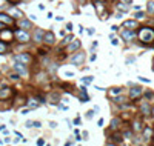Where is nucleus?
<instances>
[{
  "mask_svg": "<svg viewBox=\"0 0 154 146\" xmlns=\"http://www.w3.org/2000/svg\"><path fill=\"white\" fill-rule=\"evenodd\" d=\"M8 2H13V3H19L20 0H8Z\"/></svg>",
  "mask_w": 154,
  "mask_h": 146,
  "instance_id": "nucleus-45",
  "label": "nucleus"
},
{
  "mask_svg": "<svg viewBox=\"0 0 154 146\" xmlns=\"http://www.w3.org/2000/svg\"><path fill=\"white\" fill-rule=\"evenodd\" d=\"M117 8L120 9V11H128L130 9V3H125V2H122V0H120V2H117Z\"/></svg>",
  "mask_w": 154,
  "mask_h": 146,
  "instance_id": "nucleus-16",
  "label": "nucleus"
},
{
  "mask_svg": "<svg viewBox=\"0 0 154 146\" xmlns=\"http://www.w3.org/2000/svg\"><path fill=\"white\" fill-rule=\"evenodd\" d=\"M29 108H31V109H32V108H37V106H39V103H36V100H29Z\"/></svg>",
  "mask_w": 154,
  "mask_h": 146,
  "instance_id": "nucleus-29",
  "label": "nucleus"
},
{
  "mask_svg": "<svg viewBox=\"0 0 154 146\" xmlns=\"http://www.w3.org/2000/svg\"><path fill=\"white\" fill-rule=\"evenodd\" d=\"M142 95V88H133L130 91V99H137Z\"/></svg>",
  "mask_w": 154,
  "mask_h": 146,
  "instance_id": "nucleus-11",
  "label": "nucleus"
},
{
  "mask_svg": "<svg viewBox=\"0 0 154 146\" xmlns=\"http://www.w3.org/2000/svg\"><path fill=\"white\" fill-rule=\"evenodd\" d=\"M32 128H40V122H32Z\"/></svg>",
  "mask_w": 154,
  "mask_h": 146,
  "instance_id": "nucleus-35",
  "label": "nucleus"
},
{
  "mask_svg": "<svg viewBox=\"0 0 154 146\" xmlns=\"http://www.w3.org/2000/svg\"><path fill=\"white\" fill-rule=\"evenodd\" d=\"M122 2H125V3H131V0H122Z\"/></svg>",
  "mask_w": 154,
  "mask_h": 146,
  "instance_id": "nucleus-47",
  "label": "nucleus"
},
{
  "mask_svg": "<svg viewBox=\"0 0 154 146\" xmlns=\"http://www.w3.org/2000/svg\"><path fill=\"white\" fill-rule=\"evenodd\" d=\"M26 126H28V128H32V122H31V120L26 122Z\"/></svg>",
  "mask_w": 154,
  "mask_h": 146,
  "instance_id": "nucleus-40",
  "label": "nucleus"
},
{
  "mask_svg": "<svg viewBox=\"0 0 154 146\" xmlns=\"http://www.w3.org/2000/svg\"><path fill=\"white\" fill-rule=\"evenodd\" d=\"M123 28H126V29H136L139 28V23L136 20H126V22H123Z\"/></svg>",
  "mask_w": 154,
  "mask_h": 146,
  "instance_id": "nucleus-8",
  "label": "nucleus"
},
{
  "mask_svg": "<svg viewBox=\"0 0 154 146\" xmlns=\"http://www.w3.org/2000/svg\"><path fill=\"white\" fill-rule=\"evenodd\" d=\"M11 16L16 17V18H20L22 16H23V12H22V11H19L17 8H13V9H11Z\"/></svg>",
  "mask_w": 154,
  "mask_h": 146,
  "instance_id": "nucleus-21",
  "label": "nucleus"
},
{
  "mask_svg": "<svg viewBox=\"0 0 154 146\" xmlns=\"http://www.w3.org/2000/svg\"><path fill=\"white\" fill-rule=\"evenodd\" d=\"M85 60V54L83 52H77L76 55H74L73 59H71V62H73V65H82Z\"/></svg>",
  "mask_w": 154,
  "mask_h": 146,
  "instance_id": "nucleus-6",
  "label": "nucleus"
},
{
  "mask_svg": "<svg viewBox=\"0 0 154 146\" xmlns=\"http://www.w3.org/2000/svg\"><path fill=\"white\" fill-rule=\"evenodd\" d=\"M11 80H17V78H19V76H17V74H11Z\"/></svg>",
  "mask_w": 154,
  "mask_h": 146,
  "instance_id": "nucleus-36",
  "label": "nucleus"
},
{
  "mask_svg": "<svg viewBox=\"0 0 154 146\" xmlns=\"http://www.w3.org/2000/svg\"><path fill=\"white\" fill-rule=\"evenodd\" d=\"M80 100H82V103H85V102H88V100H89V97L86 95V88H85V86H82V88H80Z\"/></svg>",
  "mask_w": 154,
  "mask_h": 146,
  "instance_id": "nucleus-14",
  "label": "nucleus"
},
{
  "mask_svg": "<svg viewBox=\"0 0 154 146\" xmlns=\"http://www.w3.org/2000/svg\"><path fill=\"white\" fill-rule=\"evenodd\" d=\"M97 125H99V126H102V125H103V118H100V120L97 122Z\"/></svg>",
  "mask_w": 154,
  "mask_h": 146,
  "instance_id": "nucleus-44",
  "label": "nucleus"
},
{
  "mask_svg": "<svg viewBox=\"0 0 154 146\" xmlns=\"http://www.w3.org/2000/svg\"><path fill=\"white\" fill-rule=\"evenodd\" d=\"M100 2H103V0H100Z\"/></svg>",
  "mask_w": 154,
  "mask_h": 146,
  "instance_id": "nucleus-50",
  "label": "nucleus"
},
{
  "mask_svg": "<svg viewBox=\"0 0 154 146\" xmlns=\"http://www.w3.org/2000/svg\"><path fill=\"white\" fill-rule=\"evenodd\" d=\"M19 26H20V28L28 29V28H31V22H29V20H25V18H22V20L19 22Z\"/></svg>",
  "mask_w": 154,
  "mask_h": 146,
  "instance_id": "nucleus-19",
  "label": "nucleus"
},
{
  "mask_svg": "<svg viewBox=\"0 0 154 146\" xmlns=\"http://www.w3.org/2000/svg\"><path fill=\"white\" fill-rule=\"evenodd\" d=\"M77 48H80V42H79V40H74V42L68 46V51H69V52H71V51H76Z\"/></svg>",
  "mask_w": 154,
  "mask_h": 146,
  "instance_id": "nucleus-20",
  "label": "nucleus"
},
{
  "mask_svg": "<svg viewBox=\"0 0 154 146\" xmlns=\"http://www.w3.org/2000/svg\"><path fill=\"white\" fill-rule=\"evenodd\" d=\"M14 60H16V62H20V63H29L32 59H31V55H29V54H19V55H16V57H14Z\"/></svg>",
  "mask_w": 154,
  "mask_h": 146,
  "instance_id": "nucleus-5",
  "label": "nucleus"
},
{
  "mask_svg": "<svg viewBox=\"0 0 154 146\" xmlns=\"http://www.w3.org/2000/svg\"><path fill=\"white\" fill-rule=\"evenodd\" d=\"M43 34H45V31H42V29L36 31V32H34V40H36V42H40V40H43Z\"/></svg>",
  "mask_w": 154,
  "mask_h": 146,
  "instance_id": "nucleus-18",
  "label": "nucleus"
},
{
  "mask_svg": "<svg viewBox=\"0 0 154 146\" xmlns=\"http://www.w3.org/2000/svg\"><path fill=\"white\" fill-rule=\"evenodd\" d=\"M119 125H120L119 118H112V120H111V129L112 131H117L119 129Z\"/></svg>",
  "mask_w": 154,
  "mask_h": 146,
  "instance_id": "nucleus-22",
  "label": "nucleus"
},
{
  "mask_svg": "<svg viewBox=\"0 0 154 146\" xmlns=\"http://www.w3.org/2000/svg\"><path fill=\"white\" fill-rule=\"evenodd\" d=\"M37 145H45V140H42V138H39V140H37Z\"/></svg>",
  "mask_w": 154,
  "mask_h": 146,
  "instance_id": "nucleus-38",
  "label": "nucleus"
},
{
  "mask_svg": "<svg viewBox=\"0 0 154 146\" xmlns=\"http://www.w3.org/2000/svg\"><path fill=\"white\" fill-rule=\"evenodd\" d=\"M14 37H16L20 43L29 42V34L26 31H23V29H16V31H14Z\"/></svg>",
  "mask_w": 154,
  "mask_h": 146,
  "instance_id": "nucleus-2",
  "label": "nucleus"
},
{
  "mask_svg": "<svg viewBox=\"0 0 154 146\" xmlns=\"http://www.w3.org/2000/svg\"><path fill=\"white\" fill-rule=\"evenodd\" d=\"M139 78H140L142 82H145V83H149V80H148V78H145V77H139Z\"/></svg>",
  "mask_w": 154,
  "mask_h": 146,
  "instance_id": "nucleus-37",
  "label": "nucleus"
},
{
  "mask_svg": "<svg viewBox=\"0 0 154 146\" xmlns=\"http://www.w3.org/2000/svg\"><path fill=\"white\" fill-rule=\"evenodd\" d=\"M146 97H148V99H151V97H153V92H146V94H145Z\"/></svg>",
  "mask_w": 154,
  "mask_h": 146,
  "instance_id": "nucleus-43",
  "label": "nucleus"
},
{
  "mask_svg": "<svg viewBox=\"0 0 154 146\" xmlns=\"http://www.w3.org/2000/svg\"><path fill=\"white\" fill-rule=\"evenodd\" d=\"M3 28H5V25H3L2 22H0V29H3Z\"/></svg>",
  "mask_w": 154,
  "mask_h": 146,
  "instance_id": "nucleus-46",
  "label": "nucleus"
},
{
  "mask_svg": "<svg viewBox=\"0 0 154 146\" xmlns=\"http://www.w3.org/2000/svg\"><path fill=\"white\" fill-rule=\"evenodd\" d=\"M66 29H68V31H71V29H73V25L68 23V25H66Z\"/></svg>",
  "mask_w": 154,
  "mask_h": 146,
  "instance_id": "nucleus-42",
  "label": "nucleus"
},
{
  "mask_svg": "<svg viewBox=\"0 0 154 146\" xmlns=\"http://www.w3.org/2000/svg\"><path fill=\"white\" fill-rule=\"evenodd\" d=\"M153 115H154V108H153Z\"/></svg>",
  "mask_w": 154,
  "mask_h": 146,
  "instance_id": "nucleus-49",
  "label": "nucleus"
},
{
  "mask_svg": "<svg viewBox=\"0 0 154 146\" xmlns=\"http://www.w3.org/2000/svg\"><path fill=\"white\" fill-rule=\"evenodd\" d=\"M151 137H153V129H151V128H145V129H143V140L148 141Z\"/></svg>",
  "mask_w": 154,
  "mask_h": 146,
  "instance_id": "nucleus-15",
  "label": "nucleus"
},
{
  "mask_svg": "<svg viewBox=\"0 0 154 146\" xmlns=\"http://www.w3.org/2000/svg\"><path fill=\"white\" fill-rule=\"evenodd\" d=\"M0 39H2L3 42H11V40L14 39V32H11L9 29L3 28L2 32H0Z\"/></svg>",
  "mask_w": 154,
  "mask_h": 146,
  "instance_id": "nucleus-3",
  "label": "nucleus"
},
{
  "mask_svg": "<svg viewBox=\"0 0 154 146\" xmlns=\"http://www.w3.org/2000/svg\"><path fill=\"white\" fill-rule=\"evenodd\" d=\"M153 71H154V59H153Z\"/></svg>",
  "mask_w": 154,
  "mask_h": 146,
  "instance_id": "nucleus-48",
  "label": "nucleus"
},
{
  "mask_svg": "<svg viewBox=\"0 0 154 146\" xmlns=\"http://www.w3.org/2000/svg\"><path fill=\"white\" fill-rule=\"evenodd\" d=\"M6 51H8V45L3 43V42H0V54H5Z\"/></svg>",
  "mask_w": 154,
  "mask_h": 146,
  "instance_id": "nucleus-23",
  "label": "nucleus"
},
{
  "mask_svg": "<svg viewBox=\"0 0 154 146\" xmlns=\"http://www.w3.org/2000/svg\"><path fill=\"white\" fill-rule=\"evenodd\" d=\"M71 40H73V36H66L65 39H63V42H62V46H66L68 43H71Z\"/></svg>",
  "mask_w": 154,
  "mask_h": 146,
  "instance_id": "nucleus-24",
  "label": "nucleus"
},
{
  "mask_svg": "<svg viewBox=\"0 0 154 146\" xmlns=\"http://www.w3.org/2000/svg\"><path fill=\"white\" fill-rule=\"evenodd\" d=\"M123 102H126L125 97H116V99H114V103H117V105H122Z\"/></svg>",
  "mask_w": 154,
  "mask_h": 146,
  "instance_id": "nucleus-27",
  "label": "nucleus"
},
{
  "mask_svg": "<svg viewBox=\"0 0 154 146\" xmlns=\"http://www.w3.org/2000/svg\"><path fill=\"white\" fill-rule=\"evenodd\" d=\"M143 17H145L143 12H136V18H137V20H139V18H143Z\"/></svg>",
  "mask_w": 154,
  "mask_h": 146,
  "instance_id": "nucleus-33",
  "label": "nucleus"
},
{
  "mask_svg": "<svg viewBox=\"0 0 154 146\" xmlns=\"http://www.w3.org/2000/svg\"><path fill=\"white\" fill-rule=\"evenodd\" d=\"M43 40H45V43L46 45H52L54 43V34H52V32H45L43 34Z\"/></svg>",
  "mask_w": 154,
  "mask_h": 146,
  "instance_id": "nucleus-9",
  "label": "nucleus"
},
{
  "mask_svg": "<svg viewBox=\"0 0 154 146\" xmlns=\"http://www.w3.org/2000/svg\"><path fill=\"white\" fill-rule=\"evenodd\" d=\"M94 6H96V11H97V14H99V16L105 12V6H103V3L100 2V0H96Z\"/></svg>",
  "mask_w": 154,
  "mask_h": 146,
  "instance_id": "nucleus-13",
  "label": "nucleus"
},
{
  "mask_svg": "<svg viewBox=\"0 0 154 146\" xmlns=\"http://www.w3.org/2000/svg\"><path fill=\"white\" fill-rule=\"evenodd\" d=\"M50 126H51V128H56V126H57V123H56V122H51Z\"/></svg>",
  "mask_w": 154,
  "mask_h": 146,
  "instance_id": "nucleus-41",
  "label": "nucleus"
},
{
  "mask_svg": "<svg viewBox=\"0 0 154 146\" xmlns=\"http://www.w3.org/2000/svg\"><path fill=\"white\" fill-rule=\"evenodd\" d=\"M112 138H114V141H116V143H122V137H120L119 134H116V135L112 137Z\"/></svg>",
  "mask_w": 154,
  "mask_h": 146,
  "instance_id": "nucleus-30",
  "label": "nucleus"
},
{
  "mask_svg": "<svg viewBox=\"0 0 154 146\" xmlns=\"http://www.w3.org/2000/svg\"><path fill=\"white\" fill-rule=\"evenodd\" d=\"M148 12L149 14H154V2H149L148 3Z\"/></svg>",
  "mask_w": 154,
  "mask_h": 146,
  "instance_id": "nucleus-28",
  "label": "nucleus"
},
{
  "mask_svg": "<svg viewBox=\"0 0 154 146\" xmlns=\"http://www.w3.org/2000/svg\"><path fill=\"white\" fill-rule=\"evenodd\" d=\"M140 111H142V114H143V115H149V105L146 102H143V103H142V106H140Z\"/></svg>",
  "mask_w": 154,
  "mask_h": 146,
  "instance_id": "nucleus-17",
  "label": "nucleus"
},
{
  "mask_svg": "<svg viewBox=\"0 0 154 146\" xmlns=\"http://www.w3.org/2000/svg\"><path fill=\"white\" fill-rule=\"evenodd\" d=\"M14 69L17 71L20 76H23V77H28V71H26V68L23 66V63H20V62H17L16 65H14Z\"/></svg>",
  "mask_w": 154,
  "mask_h": 146,
  "instance_id": "nucleus-4",
  "label": "nucleus"
},
{
  "mask_svg": "<svg viewBox=\"0 0 154 146\" xmlns=\"http://www.w3.org/2000/svg\"><path fill=\"white\" fill-rule=\"evenodd\" d=\"M59 108H60V109H63V111L68 109V106H63V105H59Z\"/></svg>",
  "mask_w": 154,
  "mask_h": 146,
  "instance_id": "nucleus-39",
  "label": "nucleus"
},
{
  "mask_svg": "<svg viewBox=\"0 0 154 146\" xmlns=\"http://www.w3.org/2000/svg\"><path fill=\"white\" fill-rule=\"evenodd\" d=\"M120 92H122V89H120V88H114V89H111L108 94H110V95H117V94H120Z\"/></svg>",
  "mask_w": 154,
  "mask_h": 146,
  "instance_id": "nucleus-25",
  "label": "nucleus"
},
{
  "mask_svg": "<svg viewBox=\"0 0 154 146\" xmlns=\"http://www.w3.org/2000/svg\"><path fill=\"white\" fill-rule=\"evenodd\" d=\"M13 95V91H11V88H3L0 89V99H8V97Z\"/></svg>",
  "mask_w": 154,
  "mask_h": 146,
  "instance_id": "nucleus-12",
  "label": "nucleus"
},
{
  "mask_svg": "<svg viewBox=\"0 0 154 146\" xmlns=\"http://www.w3.org/2000/svg\"><path fill=\"white\" fill-rule=\"evenodd\" d=\"M91 82H93V77H83V83H85V85H86V83L89 85Z\"/></svg>",
  "mask_w": 154,
  "mask_h": 146,
  "instance_id": "nucleus-31",
  "label": "nucleus"
},
{
  "mask_svg": "<svg viewBox=\"0 0 154 146\" xmlns=\"http://www.w3.org/2000/svg\"><path fill=\"white\" fill-rule=\"evenodd\" d=\"M123 137H125V138H131V137H133V132H131V131H126V132L123 134Z\"/></svg>",
  "mask_w": 154,
  "mask_h": 146,
  "instance_id": "nucleus-32",
  "label": "nucleus"
},
{
  "mask_svg": "<svg viewBox=\"0 0 154 146\" xmlns=\"http://www.w3.org/2000/svg\"><path fill=\"white\" fill-rule=\"evenodd\" d=\"M0 22H2L3 25H9V26L14 23V20L9 16H6V14H0Z\"/></svg>",
  "mask_w": 154,
  "mask_h": 146,
  "instance_id": "nucleus-10",
  "label": "nucleus"
},
{
  "mask_svg": "<svg viewBox=\"0 0 154 146\" xmlns=\"http://www.w3.org/2000/svg\"><path fill=\"white\" fill-rule=\"evenodd\" d=\"M139 39H140L142 43L151 45L154 42V29L153 28H148V26L142 28L140 31H139Z\"/></svg>",
  "mask_w": 154,
  "mask_h": 146,
  "instance_id": "nucleus-1",
  "label": "nucleus"
},
{
  "mask_svg": "<svg viewBox=\"0 0 154 146\" xmlns=\"http://www.w3.org/2000/svg\"><path fill=\"white\" fill-rule=\"evenodd\" d=\"M122 37L125 39V42H130L131 39L136 37V32H134V29H125V31L122 32Z\"/></svg>",
  "mask_w": 154,
  "mask_h": 146,
  "instance_id": "nucleus-7",
  "label": "nucleus"
},
{
  "mask_svg": "<svg viewBox=\"0 0 154 146\" xmlns=\"http://www.w3.org/2000/svg\"><path fill=\"white\" fill-rule=\"evenodd\" d=\"M142 129H143V126H142V123L140 122H134V131H142Z\"/></svg>",
  "mask_w": 154,
  "mask_h": 146,
  "instance_id": "nucleus-26",
  "label": "nucleus"
},
{
  "mask_svg": "<svg viewBox=\"0 0 154 146\" xmlns=\"http://www.w3.org/2000/svg\"><path fill=\"white\" fill-rule=\"evenodd\" d=\"M86 117H88V118H93V117H94V112H93V111H88V112H86Z\"/></svg>",
  "mask_w": 154,
  "mask_h": 146,
  "instance_id": "nucleus-34",
  "label": "nucleus"
}]
</instances>
